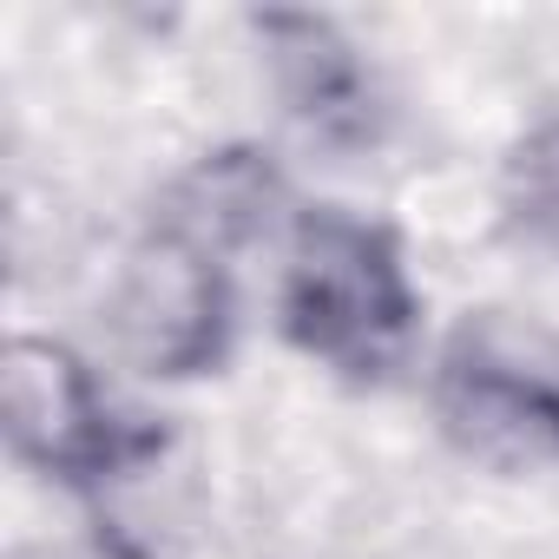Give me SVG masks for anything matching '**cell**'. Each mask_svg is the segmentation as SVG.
<instances>
[{
	"label": "cell",
	"mask_w": 559,
	"mask_h": 559,
	"mask_svg": "<svg viewBox=\"0 0 559 559\" xmlns=\"http://www.w3.org/2000/svg\"><path fill=\"white\" fill-rule=\"evenodd\" d=\"M276 323L310 362L336 369L343 382H389L421 330V297L408 284L402 237L336 204L297 211Z\"/></svg>",
	"instance_id": "obj_1"
},
{
	"label": "cell",
	"mask_w": 559,
	"mask_h": 559,
	"mask_svg": "<svg viewBox=\"0 0 559 559\" xmlns=\"http://www.w3.org/2000/svg\"><path fill=\"white\" fill-rule=\"evenodd\" d=\"M441 435L500 474L552 467L559 461V330L474 310L448 330L428 382Z\"/></svg>",
	"instance_id": "obj_2"
},
{
	"label": "cell",
	"mask_w": 559,
	"mask_h": 559,
	"mask_svg": "<svg viewBox=\"0 0 559 559\" xmlns=\"http://www.w3.org/2000/svg\"><path fill=\"white\" fill-rule=\"evenodd\" d=\"M0 415H8V448L40 467L47 480L99 500L139 474L158 467L165 428L145 415H126L86 356H73L53 336H14L8 369H0Z\"/></svg>",
	"instance_id": "obj_3"
},
{
	"label": "cell",
	"mask_w": 559,
	"mask_h": 559,
	"mask_svg": "<svg viewBox=\"0 0 559 559\" xmlns=\"http://www.w3.org/2000/svg\"><path fill=\"white\" fill-rule=\"evenodd\" d=\"M106 330L139 376L191 382L230 356V276L224 257L198 250L191 237L145 224V237L119 257Z\"/></svg>",
	"instance_id": "obj_4"
},
{
	"label": "cell",
	"mask_w": 559,
	"mask_h": 559,
	"mask_svg": "<svg viewBox=\"0 0 559 559\" xmlns=\"http://www.w3.org/2000/svg\"><path fill=\"white\" fill-rule=\"evenodd\" d=\"M270 60V86L284 99V112L330 152H362L389 126V99L376 86V67L362 47L323 21V14H257L250 21Z\"/></svg>",
	"instance_id": "obj_5"
},
{
	"label": "cell",
	"mask_w": 559,
	"mask_h": 559,
	"mask_svg": "<svg viewBox=\"0 0 559 559\" xmlns=\"http://www.w3.org/2000/svg\"><path fill=\"white\" fill-rule=\"evenodd\" d=\"M284 204H290V185H284V171H276L270 152H257V145H217V152H204L198 165H185L165 185L152 224L191 237L211 257H230V250L257 243L276 224Z\"/></svg>",
	"instance_id": "obj_6"
},
{
	"label": "cell",
	"mask_w": 559,
	"mask_h": 559,
	"mask_svg": "<svg viewBox=\"0 0 559 559\" xmlns=\"http://www.w3.org/2000/svg\"><path fill=\"white\" fill-rule=\"evenodd\" d=\"M500 217L513 237L559 250V119L533 126L500 165Z\"/></svg>",
	"instance_id": "obj_7"
},
{
	"label": "cell",
	"mask_w": 559,
	"mask_h": 559,
	"mask_svg": "<svg viewBox=\"0 0 559 559\" xmlns=\"http://www.w3.org/2000/svg\"><path fill=\"white\" fill-rule=\"evenodd\" d=\"M14 559H53V552H14Z\"/></svg>",
	"instance_id": "obj_8"
}]
</instances>
